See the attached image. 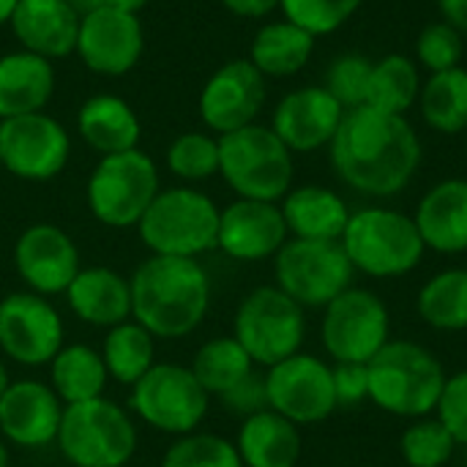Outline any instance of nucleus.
I'll return each instance as SVG.
<instances>
[{"mask_svg":"<svg viewBox=\"0 0 467 467\" xmlns=\"http://www.w3.org/2000/svg\"><path fill=\"white\" fill-rule=\"evenodd\" d=\"M419 109L424 123L438 134L467 131V68L457 66L432 74L421 85Z\"/></svg>","mask_w":467,"mask_h":467,"instance_id":"7c9ffc66","label":"nucleus"},{"mask_svg":"<svg viewBox=\"0 0 467 467\" xmlns=\"http://www.w3.org/2000/svg\"><path fill=\"white\" fill-rule=\"evenodd\" d=\"M222 5L238 16H268L274 8H279V0H222Z\"/></svg>","mask_w":467,"mask_h":467,"instance_id":"a18cd8bd","label":"nucleus"},{"mask_svg":"<svg viewBox=\"0 0 467 467\" xmlns=\"http://www.w3.org/2000/svg\"><path fill=\"white\" fill-rule=\"evenodd\" d=\"M167 167L181 181H208L219 172V137L186 131L167 148Z\"/></svg>","mask_w":467,"mask_h":467,"instance_id":"c9c22d12","label":"nucleus"},{"mask_svg":"<svg viewBox=\"0 0 467 467\" xmlns=\"http://www.w3.org/2000/svg\"><path fill=\"white\" fill-rule=\"evenodd\" d=\"M159 192L156 161L134 148L101 156L88 178V208L107 227H137Z\"/></svg>","mask_w":467,"mask_h":467,"instance_id":"6e6552de","label":"nucleus"},{"mask_svg":"<svg viewBox=\"0 0 467 467\" xmlns=\"http://www.w3.org/2000/svg\"><path fill=\"white\" fill-rule=\"evenodd\" d=\"M219 175L244 200L279 202L293 189V153L271 126H244L219 137Z\"/></svg>","mask_w":467,"mask_h":467,"instance_id":"20e7f679","label":"nucleus"},{"mask_svg":"<svg viewBox=\"0 0 467 467\" xmlns=\"http://www.w3.org/2000/svg\"><path fill=\"white\" fill-rule=\"evenodd\" d=\"M85 68L101 77L129 74L145 52V30L137 14L99 5L79 19L77 49Z\"/></svg>","mask_w":467,"mask_h":467,"instance_id":"dca6fc26","label":"nucleus"},{"mask_svg":"<svg viewBox=\"0 0 467 467\" xmlns=\"http://www.w3.org/2000/svg\"><path fill=\"white\" fill-rule=\"evenodd\" d=\"M312 52H315L312 33H306L304 27L287 19H276V22H265L254 33L249 60L263 77H293L312 60Z\"/></svg>","mask_w":467,"mask_h":467,"instance_id":"c85d7f7f","label":"nucleus"},{"mask_svg":"<svg viewBox=\"0 0 467 467\" xmlns=\"http://www.w3.org/2000/svg\"><path fill=\"white\" fill-rule=\"evenodd\" d=\"M438 421L449 430L457 446H467V369L446 378L438 400Z\"/></svg>","mask_w":467,"mask_h":467,"instance_id":"79ce46f5","label":"nucleus"},{"mask_svg":"<svg viewBox=\"0 0 467 467\" xmlns=\"http://www.w3.org/2000/svg\"><path fill=\"white\" fill-rule=\"evenodd\" d=\"M334 172L367 197L400 194L421 164V140L402 115L375 107L348 109L331 145Z\"/></svg>","mask_w":467,"mask_h":467,"instance_id":"f257e3e1","label":"nucleus"},{"mask_svg":"<svg viewBox=\"0 0 467 467\" xmlns=\"http://www.w3.org/2000/svg\"><path fill=\"white\" fill-rule=\"evenodd\" d=\"M402 457L410 467H443L457 443L438 419H416L402 435Z\"/></svg>","mask_w":467,"mask_h":467,"instance_id":"4c0bfd02","label":"nucleus"},{"mask_svg":"<svg viewBox=\"0 0 467 467\" xmlns=\"http://www.w3.org/2000/svg\"><path fill=\"white\" fill-rule=\"evenodd\" d=\"M161 467H244V462L235 443L208 432H189L167 449Z\"/></svg>","mask_w":467,"mask_h":467,"instance_id":"e433bc0d","label":"nucleus"},{"mask_svg":"<svg viewBox=\"0 0 467 467\" xmlns=\"http://www.w3.org/2000/svg\"><path fill=\"white\" fill-rule=\"evenodd\" d=\"M462 55H465V41H462V33L454 25H449V22L441 19V22L427 25L419 33L416 57H419V63L430 74L457 68L460 60H462Z\"/></svg>","mask_w":467,"mask_h":467,"instance_id":"a19ab883","label":"nucleus"},{"mask_svg":"<svg viewBox=\"0 0 467 467\" xmlns=\"http://www.w3.org/2000/svg\"><path fill=\"white\" fill-rule=\"evenodd\" d=\"M14 268L19 279L38 296L66 293L79 274V252L71 235L55 224H30L14 246Z\"/></svg>","mask_w":467,"mask_h":467,"instance_id":"a211bd4d","label":"nucleus"},{"mask_svg":"<svg viewBox=\"0 0 467 467\" xmlns=\"http://www.w3.org/2000/svg\"><path fill=\"white\" fill-rule=\"evenodd\" d=\"M71 312L90 326L112 328L131 317V285L104 265L79 268L66 290Z\"/></svg>","mask_w":467,"mask_h":467,"instance_id":"b1692460","label":"nucleus"},{"mask_svg":"<svg viewBox=\"0 0 467 467\" xmlns=\"http://www.w3.org/2000/svg\"><path fill=\"white\" fill-rule=\"evenodd\" d=\"M372 63L364 55H339L331 60L326 71V90L345 107L356 109L367 104V90H369V77H372Z\"/></svg>","mask_w":467,"mask_h":467,"instance_id":"ea45409f","label":"nucleus"},{"mask_svg":"<svg viewBox=\"0 0 467 467\" xmlns=\"http://www.w3.org/2000/svg\"><path fill=\"white\" fill-rule=\"evenodd\" d=\"M189 369L208 394L222 397L254 372V361L235 337H216L194 353Z\"/></svg>","mask_w":467,"mask_h":467,"instance_id":"72a5a7b5","label":"nucleus"},{"mask_svg":"<svg viewBox=\"0 0 467 467\" xmlns=\"http://www.w3.org/2000/svg\"><path fill=\"white\" fill-rule=\"evenodd\" d=\"M77 131L99 156L134 150L142 134L137 112L115 93H96L85 99L77 112Z\"/></svg>","mask_w":467,"mask_h":467,"instance_id":"a878e982","label":"nucleus"},{"mask_svg":"<svg viewBox=\"0 0 467 467\" xmlns=\"http://www.w3.org/2000/svg\"><path fill=\"white\" fill-rule=\"evenodd\" d=\"M282 216L293 238L306 241H342L350 222L348 202L326 186H298L282 200Z\"/></svg>","mask_w":467,"mask_h":467,"instance_id":"bb28decb","label":"nucleus"},{"mask_svg":"<svg viewBox=\"0 0 467 467\" xmlns=\"http://www.w3.org/2000/svg\"><path fill=\"white\" fill-rule=\"evenodd\" d=\"M369 400L402 419H427L443 394L446 372L441 361L421 345L389 339L367 364Z\"/></svg>","mask_w":467,"mask_h":467,"instance_id":"7ed1b4c3","label":"nucleus"},{"mask_svg":"<svg viewBox=\"0 0 467 467\" xmlns=\"http://www.w3.org/2000/svg\"><path fill=\"white\" fill-rule=\"evenodd\" d=\"M389 309L380 296L364 287H348L323 315V345L328 356L353 364H369L389 342Z\"/></svg>","mask_w":467,"mask_h":467,"instance_id":"f8f14e48","label":"nucleus"},{"mask_svg":"<svg viewBox=\"0 0 467 467\" xmlns=\"http://www.w3.org/2000/svg\"><path fill=\"white\" fill-rule=\"evenodd\" d=\"M79 16H85V14H90V11H96L99 5H101V0H66Z\"/></svg>","mask_w":467,"mask_h":467,"instance_id":"09e8293b","label":"nucleus"},{"mask_svg":"<svg viewBox=\"0 0 467 467\" xmlns=\"http://www.w3.org/2000/svg\"><path fill=\"white\" fill-rule=\"evenodd\" d=\"M421 74L419 63H413L408 55H386L372 63L369 90H367V107H375L386 115H402L419 104L421 96Z\"/></svg>","mask_w":467,"mask_h":467,"instance_id":"2f4dec72","label":"nucleus"},{"mask_svg":"<svg viewBox=\"0 0 467 467\" xmlns=\"http://www.w3.org/2000/svg\"><path fill=\"white\" fill-rule=\"evenodd\" d=\"M5 389H8V372H5V367L0 364V397H3Z\"/></svg>","mask_w":467,"mask_h":467,"instance_id":"3c124183","label":"nucleus"},{"mask_svg":"<svg viewBox=\"0 0 467 467\" xmlns=\"http://www.w3.org/2000/svg\"><path fill=\"white\" fill-rule=\"evenodd\" d=\"M52 391L63 405H77L88 400L104 397V386L109 372L104 367L101 353L88 345H63L57 356L49 361Z\"/></svg>","mask_w":467,"mask_h":467,"instance_id":"c756f323","label":"nucleus"},{"mask_svg":"<svg viewBox=\"0 0 467 467\" xmlns=\"http://www.w3.org/2000/svg\"><path fill=\"white\" fill-rule=\"evenodd\" d=\"M265 104V77L249 57L227 60L219 66L200 90V118L216 134H230L252 126Z\"/></svg>","mask_w":467,"mask_h":467,"instance_id":"f3484780","label":"nucleus"},{"mask_svg":"<svg viewBox=\"0 0 467 467\" xmlns=\"http://www.w3.org/2000/svg\"><path fill=\"white\" fill-rule=\"evenodd\" d=\"M131 317L159 339L192 334L211 304V282L192 257L150 254L131 276Z\"/></svg>","mask_w":467,"mask_h":467,"instance_id":"f03ea898","label":"nucleus"},{"mask_svg":"<svg viewBox=\"0 0 467 467\" xmlns=\"http://www.w3.org/2000/svg\"><path fill=\"white\" fill-rule=\"evenodd\" d=\"M0 467H8V451H5L3 441H0Z\"/></svg>","mask_w":467,"mask_h":467,"instance_id":"603ef678","label":"nucleus"},{"mask_svg":"<svg viewBox=\"0 0 467 467\" xmlns=\"http://www.w3.org/2000/svg\"><path fill=\"white\" fill-rule=\"evenodd\" d=\"M208 391L181 364H153L131 386V410L159 432L189 435L208 413Z\"/></svg>","mask_w":467,"mask_h":467,"instance_id":"9b49d317","label":"nucleus"},{"mask_svg":"<svg viewBox=\"0 0 467 467\" xmlns=\"http://www.w3.org/2000/svg\"><path fill=\"white\" fill-rule=\"evenodd\" d=\"M427 249L441 254L467 252V181L449 178L435 183L413 216Z\"/></svg>","mask_w":467,"mask_h":467,"instance_id":"5701e85b","label":"nucleus"},{"mask_svg":"<svg viewBox=\"0 0 467 467\" xmlns=\"http://www.w3.org/2000/svg\"><path fill=\"white\" fill-rule=\"evenodd\" d=\"M71 156V140L60 120L30 112L0 120V164L22 181H49L60 175Z\"/></svg>","mask_w":467,"mask_h":467,"instance_id":"4468645a","label":"nucleus"},{"mask_svg":"<svg viewBox=\"0 0 467 467\" xmlns=\"http://www.w3.org/2000/svg\"><path fill=\"white\" fill-rule=\"evenodd\" d=\"M235 449L244 467H298L301 432L285 416L260 410L244 419Z\"/></svg>","mask_w":467,"mask_h":467,"instance_id":"cd10ccee","label":"nucleus"},{"mask_svg":"<svg viewBox=\"0 0 467 467\" xmlns=\"http://www.w3.org/2000/svg\"><path fill=\"white\" fill-rule=\"evenodd\" d=\"M361 3L364 0H279V8L287 22L317 38L339 30L361 8Z\"/></svg>","mask_w":467,"mask_h":467,"instance_id":"58836bf2","label":"nucleus"},{"mask_svg":"<svg viewBox=\"0 0 467 467\" xmlns=\"http://www.w3.org/2000/svg\"><path fill=\"white\" fill-rule=\"evenodd\" d=\"M63 348V320L38 293H11L0 301V350L22 367H44Z\"/></svg>","mask_w":467,"mask_h":467,"instance_id":"2eb2a0df","label":"nucleus"},{"mask_svg":"<svg viewBox=\"0 0 467 467\" xmlns=\"http://www.w3.org/2000/svg\"><path fill=\"white\" fill-rule=\"evenodd\" d=\"M465 467H467V460H465Z\"/></svg>","mask_w":467,"mask_h":467,"instance_id":"5fc2aeb1","label":"nucleus"},{"mask_svg":"<svg viewBox=\"0 0 467 467\" xmlns=\"http://www.w3.org/2000/svg\"><path fill=\"white\" fill-rule=\"evenodd\" d=\"M79 19L66 0H19L8 25L22 49L57 60L77 49Z\"/></svg>","mask_w":467,"mask_h":467,"instance_id":"4be33fe9","label":"nucleus"},{"mask_svg":"<svg viewBox=\"0 0 467 467\" xmlns=\"http://www.w3.org/2000/svg\"><path fill=\"white\" fill-rule=\"evenodd\" d=\"M419 315L438 331L467 328V268H449L432 276L419 293Z\"/></svg>","mask_w":467,"mask_h":467,"instance_id":"f704fd0d","label":"nucleus"},{"mask_svg":"<svg viewBox=\"0 0 467 467\" xmlns=\"http://www.w3.org/2000/svg\"><path fill=\"white\" fill-rule=\"evenodd\" d=\"M306 334L304 306L296 304L279 287H257L252 290L233 323V337L249 353V358L260 367H274L296 353H301Z\"/></svg>","mask_w":467,"mask_h":467,"instance_id":"1a4fd4ad","label":"nucleus"},{"mask_svg":"<svg viewBox=\"0 0 467 467\" xmlns=\"http://www.w3.org/2000/svg\"><path fill=\"white\" fill-rule=\"evenodd\" d=\"M339 244L353 268L375 279L410 274L427 252L413 216L391 208H361L350 213Z\"/></svg>","mask_w":467,"mask_h":467,"instance_id":"39448f33","label":"nucleus"},{"mask_svg":"<svg viewBox=\"0 0 467 467\" xmlns=\"http://www.w3.org/2000/svg\"><path fill=\"white\" fill-rule=\"evenodd\" d=\"M55 443L74 467H123L137 451V430L123 408L99 397L63 408Z\"/></svg>","mask_w":467,"mask_h":467,"instance_id":"0eeeda50","label":"nucleus"},{"mask_svg":"<svg viewBox=\"0 0 467 467\" xmlns=\"http://www.w3.org/2000/svg\"><path fill=\"white\" fill-rule=\"evenodd\" d=\"M345 112L348 109L323 85H306L290 90L276 104L271 129L290 153H312L331 145Z\"/></svg>","mask_w":467,"mask_h":467,"instance_id":"6ab92c4d","label":"nucleus"},{"mask_svg":"<svg viewBox=\"0 0 467 467\" xmlns=\"http://www.w3.org/2000/svg\"><path fill=\"white\" fill-rule=\"evenodd\" d=\"M276 287L301 306H328L353 287V263L339 241L290 238L274 257Z\"/></svg>","mask_w":467,"mask_h":467,"instance_id":"9d476101","label":"nucleus"},{"mask_svg":"<svg viewBox=\"0 0 467 467\" xmlns=\"http://www.w3.org/2000/svg\"><path fill=\"white\" fill-rule=\"evenodd\" d=\"M55 93L52 60L16 49L0 57V120L44 112Z\"/></svg>","mask_w":467,"mask_h":467,"instance_id":"393cba45","label":"nucleus"},{"mask_svg":"<svg viewBox=\"0 0 467 467\" xmlns=\"http://www.w3.org/2000/svg\"><path fill=\"white\" fill-rule=\"evenodd\" d=\"M101 358L112 380L134 386L156 364V337L137 320H126L109 328Z\"/></svg>","mask_w":467,"mask_h":467,"instance_id":"473e14b6","label":"nucleus"},{"mask_svg":"<svg viewBox=\"0 0 467 467\" xmlns=\"http://www.w3.org/2000/svg\"><path fill=\"white\" fill-rule=\"evenodd\" d=\"M63 408L60 397L38 380L8 383L0 397V432L14 446L41 449L57 438Z\"/></svg>","mask_w":467,"mask_h":467,"instance_id":"412c9836","label":"nucleus"},{"mask_svg":"<svg viewBox=\"0 0 467 467\" xmlns=\"http://www.w3.org/2000/svg\"><path fill=\"white\" fill-rule=\"evenodd\" d=\"M222 402L230 413H238L244 419L268 410V394H265V378L252 372L238 386H233L227 394H222Z\"/></svg>","mask_w":467,"mask_h":467,"instance_id":"37998d69","label":"nucleus"},{"mask_svg":"<svg viewBox=\"0 0 467 467\" xmlns=\"http://www.w3.org/2000/svg\"><path fill=\"white\" fill-rule=\"evenodd\" d=\"M465 148H467V131H465Z\"/></svg>","mask_w":467,"mask_h":467,"instance_id":"864d4df0","label":"nucleus"},{"mask_svg":"<svg viewBox=\"0 0 467 467\" xmlns=\"http://www.w3.org/2000/svg\"><path fill=\"white\" fill-rule=\"evenodd\" d=\"M443 22L454 25L462 36L467 33V0H438Z\"/></svg>","mask_w":467,"mask_h":467,"instance_id":"49530a36","label":"nucleus"},{"mask_svg":"<svg viewBox=\"0 0 467 467\" xmlns=\"http://www.w3.org/2000/svg\"><path fill=\"white\" fill-rule=\"evenodd\" d=\"M331 375H334L337 405H356L361 400H369V372H367V364L339 361L331 369Z\"/></svg>","mask_w":467,"mask_h":467,"instance_id":"c03bdc74","label":"nucleus"},{"mask_svg":"<svg viewBox=\"0 0 467 467\" xmlns=\"http://www.w3.org/2000/svg\"><path fill=\"white\" fill-rule=\"evenodd\" d=\"M219 213L208 194L192 186H175L156 194L137 230L153 254L197 260L208 249H216Z\"/></svg>","mask_w":467,"mask_h":467,"instance_id":"423d86ee","label":"nucleus"},{"mask_svg":"<svg viewBox=\"0 0 467 467\" xmlns=\"http://www.w3.org/2000/svg\"><path fill=\"white\" fill-rule=\"evenodd\" d=\"M265 394L268 410L296 427L320 424L339 408L331 367L309 353H296L274 364L265 375Z\"/></svg>","mask_w":467,"mask_h":467,"instance_id":"ddd939ff","label":"nucleus"},{"mask_svg":"<svg viewBox=\"0 0 467 467\" xmlns=\"http://www.w3.org/2000/svg\"><path fill=\"white\" fill-rule=\"evenodd\" d=\"M16 3H19V0H0V27L11 22V14H14Z\"/></svg>","mask_w":467,"mask_h":467,"instance_id":"8fccbe9b","label":"nucleus"},{"mask_svg":"<svg viewBox=\"0 0 467 467\" xmlns=\"http://www.w3.org/2000/svg\"><path fill=\"white\" fill-rule=\"evenodd\" d=\"M150 0H101V5L107 8H118V11H126V14H140Z\"/></svg>","mask_w":467,"mask_h":467,"instance_id":"de8ad7c7","label":"nucleus"},{"mask_svg":"<svg viewBox=\"0 0 467 467\" xmlns=\"http://www.w3.org/2000/svg\"><path fill=\"white\" fill-rule=\"evenodd\" d=\"M287 235L290 233L276 202L238 197L219 213L216 246L233 260L257 263L265 257H276Z\"/></svg>","mask_w":467,"mask_h":467,"instance_id":"aec40b11","label":"nucleus"}]
</instances>
